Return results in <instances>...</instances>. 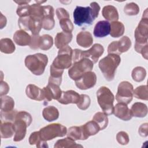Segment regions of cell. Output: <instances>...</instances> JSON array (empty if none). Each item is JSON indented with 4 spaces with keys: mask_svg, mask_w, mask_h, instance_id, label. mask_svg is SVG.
I'll list each match as a JSON object with an SVG mask.
<instances>
[{
    "mask_svg": "<svg viewBox=\"0 0 148 148\" xmlns=\"http://www.w3.org/2000/svg\"><path fill=\"white\" fill-rule=\"evenodd\" d=\"M67 137L74 140H82V131L80 127L73 126L70 127L66 133Z\"/></svg>",
    "mask_w": 148,
    "mask_h": 148,
    "instance_id": "38",
    "label": "cell"
},
{
    "mask_svg": "<svg viewBox=\"0 0 148 148\" xmlns=\"http://www.w3.org/2000/svg\"><path fill=\"white\" fill-rule=\"evenodd\" d=\"M103 17L108 21H116L119 20V16L117 9L112 5H106L102 9Z\"/></svg>",
    "mask_w": 148,
    "mask_h": 148,
    "instance_id": "24",
    "label": "cell"
},
{
    "mask_svg": "<svg viewBox=\"0 0 148 148\" xmlns=\"http://www.w3.org/2000/svg\"><path fill=\"white\" fill-rule=\"evenodd\" d=\"M134 96L138 99L147 101L148 99L147 86L142 85L137 87L134 90Z\"/></svg>",
    "mask_w": 148,
    "mask_h": 148,
    "instance_id": "37",
    "label": "cell"
},
{
    "mask_svg": "<svg viewBox=\"0 0 148 148\" xmlns=\"http://www.w3.org/2000/svg\"><path fill=\"white\" fill-rule=\"evenodd\" d=\"M139 134L142 137H146L147 136V123H144L142 124L139 128Z\"/></svg>",
    "mask_w": 148,
    "mask_h": 148,
    "instance_id": "51",
    "label": "cell"
},
{
    "mask_svg": "<svg viewBox=\"0 0 148 148\" xmlns=\"http://www.w3.org/2000/svg\"><path fill=\"white\" fill-rule=\"evenodd\" d=\"M27 96L33 100L41 101L44 100L43 90L33 84H28L25 89Z\"/></svg>",
    "mask_w": 148,
    "mask_h": 148,
    "instance_id": "20",
    "label": "cell"
},
{
    "mask_svg": "<svg viewBox=\"0 0 148 148\" xmlns=\"http://www.w3.org/2000/svg\"><path fill=\"white\" fill-rule=\"evenodd\" d=\"M98 103L103 112L107 115L113 113L114 97L110 90L105 86L101 87L97 91Z\"/></svg>",
    "mask_w": 148,
    "mask_h": 148,
    "instance_id": "4",
    "label": "cell"
},
{
    "mask_svg": "<svg viewBox=\"0 0 148 148\" xmlns=\"http://www.w3.org/2000/svg\"><path fill=\"white\" fill-rule=\"evenodd\" d=\"M0 132L2 138H11L14 134V124L12 122L1 121Z\"/></svg>",
    "mask_w": 148,
    "mask_h": 148,
    "instance_id": "26",
    "label": "cell"
},
{
    "mask_svg": "<svg viewBox=\"0 0 148 148\" xmlns=\"http://www.w3.org/2000/svg\"><path fill=\"white\" fill-rule=\"evenodd\" d=\"M124 12L128 16H135L139 12V7L136 3L130 2L125 5L124 8Z\"/></svg>",
    "mask_w": 148,
    "mask_h": 148,
    "instance_id": "39",
    "label": "cell"
},
{
    "mask_svg": "<svg viewBox=\"0 0 148 148\" xmlns=\"http://www.w3.org/2000/svg\"><path fill=\"white\" fill-rule=\"evenodd\" d=\"M13 124L14 128L13 141L20 142L25 138L27 132V128L29 125L25 121L17 118L15 119Z\"/></svg>",
    "mask_w": 148,
    "mask_h": 148,
    "instance_id": "15",
    "label": "cell"
},
{
    "mask_svg": "<svg viewBox=\"0 0 148 148\" xmlns=\"http://www.w3.org/2000/svg\"><path fill=\"white\" fill-rule=\"evenodd\" d=\"M53 45V39L51 36L48 34H44L40 36L39 41V49L42 50H49Z\"/></svg>",
    "mask_w": 148,
    "mask_h": 148,
    "instance_id": "35",
    "label": "cell"
},
{
    "mask_svg": "<svg viewBox=\"0 0 148 148\" xmlns=\"http://www.w3.org/2000/svg\"><path fill=\"white\" fill-rule=\"evenodd\" d=\"M134 96V87L131 83L127 81L121 82L118 86L116 99L119 102L129 104Z\"/></svg>",
    "mask_w": 148,
    "mask_h": 148,
    "instance_id": "9",
    "label": "cell"
},
{
    "mask_svg": "<svg viewBox=\"0 0 148 148\" xmlns=\"http://www.w3.org/2000/svg\"><path fill=\"white\" fill-rule=\"evenodd\" d=\"M113 113L116 117L124 121H128L132 117L131 110L127 105L121 102H119L114 106Z\"/></svg>",
    "mask_w": 148,
    "mask_h": 148,
    "instance_id": "16",
    "label": "cell"
},
{
    "mask_svg": "<svg viewBox=\"0 0 148 148\" xmlns=\"http://www.w3.org/2000/svg\"><path fill=\"white\" fill-rule=\"evenodd\" d=\"M29 143L31 145H36L37 147H48L47 141L42 139L39 131L32 132L29 137Z\"/></svg>",
    "mask_w": 148,
    "mask_h": 148,
    "instance_id": "31",
    "label": "cell"
},
{
    "mask_svg": "<svg viewBox=\"0 0 148 148\" xmlns=\"http://www.w3.org/2000/svg\"><path fill=\"white\" fill-rule=\"evenodd\" d=\"M42 90L44 95L43 101L46 103L52 99L58 100L62 94V91L60 86L51 83H48V84L43 87Z\"/></svg>",
    "mask_w": 148,
    "mask_h": 148,
    "instance_id": "12",
    "label": "cell"
},
{
    "mask_svg": "<svg viewBox=\"0 0 148 148\" xmlns=\"http://www.w3.org/2000/svg\"><path fill=\"white\" fill-rule=\"evenodd\" d=\"M116 140L120 145H127L129 142L128 135L124 131H120L116 135Z\"/></svg>",
    "mask_w": 148,
    "mask_h": 148,
    "instance_id": "44",
    "label": "cell"
},
{
    "mask_svg": "<svg viewBox=\"0 0 148 148\" xmlns=\"http://www.w3.org/2000/svg\"><path fill=\"white\" fill-rule=\"evenodd\" d=\"M42 116L46 120L51 122L58 119L59 117V112L56 107L49 106L43 109Z\"/></svg>",
    "mask_w": 148,
    "mask_h": 148,
    "instance_id": "27",
    "label": "cell"
},
{
    "mask_svg": "<svg viewBox=\"0 0 148 148\" xmlns=\"http://www.w3.org/2000/svg\"><path fill=\"white\" fill-rule=\"evenodd\" d=\"M31 36L24 30H17L13 35L14 42L19 46H25L29 45Z\"/></svg>",
    "mask_w": 148,
    "mask_h": 148,
    "instance_id": "23",
    "label": "cell"
},
{
    "mask_svg": "<svg viewBox=\"0 0 148 148\" xmlns=\"http://www.w3.org/2000/svg\"><path fill=\"white\" fill-rule=\"evenodd\" d=\"M94 63L88 58H84L73 62L68 69V75L73 80L79 79L86 72L91 71Z\"/></svg>",
    "mask_w": 148,
    "mask_h": 148,
    "instance_id": "5",
    "label": "cell"
},
{
    "mask_svg": "<svg viewBox=\"0 0 148 148\" xmlns=\"http://www.w3.org/2000/svg\"><path fill=\"white\" fill-rule=\"evenodd\" d=\"M80 95L73 90L62 91L61 97L57 100L59 103L63 105L69 103H77L80 99Z\"/></svg>",
    "mask_w": 148,
    "mask_h": 148,
    "instance_id": "19",
    "label": "cell"
},
{
    "mask_svg": "<svg viewBox=\"0 0 148 148\" xmlns=\"http://www.w3.org/2000/svg\"><path fill=\"white\" fill-rule=\"evenodd\" d=\"M146 76V69L142 66H136L133 69L131 76L133 80L136 82L143 81Z\"/></svg>",
    "mask_w": 148,
    "mask_h": 148,
    "instance_id": "36",
    "label": "cell"
},
{
    "mask_svg": "<svg viewBox=\"0 0 148 148\" xmlns=\"http://www.w3.org/2000/svg\"><path fill=\"white\" fill-rule=\"evenodd\" d=\"M72 34L61 32L57 34L55 37L54 43L57 49H61L68 46L72 39Z\"/></svg>",
    "mask_w": 148,
    "mask_h": 148,
    "instance_id": "22",
    "label": "cell"
},
{
    "mask_svg": "<svg viewBox=\"0 0 148 148\" xmlns=\"http://www.w3.org/2000/svg\"><path fill=\"white\" fill-rule=\"evenodd\" d=\"M110 23L106 20H101L95 24L93 34L97 38H103L110 34Z\"/></svg>",
    "mask_w": 148,
    "mask_h": 148,
    "instance_id": "18",
    "label": "cell"
},
{
    "mask_svg": "<svg viewBox=\"0 0 148 148\" xmlns=\"http://www.w3.org/2000/svg\"><path fill=\"white\" fill-rule=\"evenodd\" d=\"M40 137L45 141L50 140L57 137H62L66 135L67 129L64 125L59 123L49 124L39 130Z\"/></svg>",
    "mask_w": 148,
    "mask_h": 148,
    "instance_id": "6",
    "label": "cell"
},
{
    "mask_svg": "<svg viewBox=\"0 0 148 148\" xmlns=\"http://www.w3.org/2000/svg\"><path fill=\"white\" fill-rule=\"evenodd\" d=\"M131 41L128 36H123L118 41H113L109 45L108 53L120 55L127 51L131 47Z\"/></svg>",
    "mask_w": 148,
    "mask_h": 148,
    "instance_id": "10",
    "label": "cell"
},
{
    "mask_svg": "<svg viewBox=\"0 0 148 148\" xmlns=\"http://www.w3.org/2000/svg\"><path fill=\"white\" fill-rule=\"evenodd\" d=\"M6 18L5 16H4L1 13V20H0V23H1V29H2L4 27L6 26Z\"/></svg>",
    "mask_w": 148,
    "mask_h": 148,
    "instance_id": "52",
    "label": "cell"
},
{
    "mask_svg": "<svg viewBox=\"0 0 148 148\" xmlns=\"http://www.w3.org/2000/svg\"><path fill=\"white\" fill-rule=\"evenodd\" d=\"M100 9L99 4L96 2H91L90 6H77L73 13L75 24L84 27L91 25L98 17Z\"/></svg>",
    "mask_w": 148,
    "mask_h": 148,
    "instance_id": "1",
    "label": "cell"
},
{
    "mask_svg": "<svg viewBox=\"0 0 148 148\" xmlns=\"http://www.w3.org/2000/svg\"><path fill=\"white\" fill-rule=\"evenodd\" d=\"M43 16L42 19V28L45 30H51L54 28L55 25L54 8L50 5L43 6Z\"/></svg>",
    "mask_w": 148,
    "mask_h": 148,
    "instance_id": "13",
    "label": "cell"
},
{
    "mask_svg": "<svg viewBox=\"0 0 148 148\" xmlns=\"http://www.w3.org/2000/svg\"><path fill=\"white\" fill-rule=\"evenodd\" d=\"M16 49L13 42L10 38H2L0 40V50L5 54H12Z\"/></svg>",
    "mask_w": 148,
    "mask_h": 148,
    "instance_id": "29",
    "label": "cell"
},
{
    "mask_svg": "<svg viewBox=\"0 0 148 148\" xmlns=\"http://www.w3.org/2000/svg\"><path fill=\"white\" fill-rule=\"evenodd\" d=\"M30 5L28 4L18 5L16 13L20 17L29 16Z\"/></svg>",
    "mask_w": 148,
    "mask_h": 148,
    "instance_id": "43",
    "label": "cell"
},
{
    "mask_svg": "<svg viewBox=\"0 0 148 148\" xmlns=\"http://www.w3.org/2000/svg\"><path fill=\"white\" fill-rule=\"evenodd\" d=\"M72 52L73 50L69 46L60 49L58 55L54 58L51 65L62 70L69 68L72 65Z\"/></svg>",
    "mask_w": 148,
    "mask_h": 148,
    "instance_id": "7",
    "label": "cell"
},
{
    "mask_svg": "<svg viewBox=\"0 0 148 148\" xmlns=\"http://www.w3.org/2000/svg\"><path fill=\"white\" fill-rule=\"evenodd\" d=\"M135 45H146L147 44L148 38V17L147 9L143 13L142 19L139 23L135 30Z\"/></svg>",
    "mask_w": 148,
    "mask_h": 148,
    "instance_id": "8",
    "label": "cell"
},
{
    "mask_svg": "<svg viewBox=\"0 0 148 148\" xmlns=\"http://www.w3.org/2000/svg\"><path fill=\"white\" fill-rule=\"evenodd\" d=\"M120 62V57L116 54H108L99 61V68L106 80L110 82L114 79L116 69Z\"/></svg>",
    "mask_w": 148,
    "mask_h": 148,
    "instance_id": "2",
    "label": "cell"
},
{
    "mask_svg": "<svg viewBox=\"0 0 148 148\" xmlns=\"http://www.w3.org/2000/svg\"><path fill=\"white\" fill-rule=\"evenodd\" d=\"M54 147L55 148H70V147H83V146L77 144L74 140L70 138H66L58 140Z\"/></svg>",
    "mask_w": 148,
    "mask_h": 148,
    "instance_id": "33",
    "label": "cell"
},
{
    "mask_svg": "<svg viewBox=\"0 0 148 148\" xmlns=\"http://www.w3.org/2000/svg\"><path fill=\"white\" fill-rule=\"evenodd\" d=\"M90 103L91 99L90 97L86 94H81L80 99L76 105L79 109L85 110L89 108Z\"/></svg>",
    "mask_w": 148,
    "mask_h": 148,
    "instance_id": "40",
    "label": "cell"
},
{
    "mask_svg": "<svg viewBox=\"0 0 148 148\" xmlns=\"http://www.w3.org/2000/svg\"><path fill=\"white\" fill-rule=\"evenodd\" d=\"M130 110L132 116L136 117H145L147 114V107L146 105L142 102L134 103Z\"/></svg>",
    "mask_w": 148,
    "mask_h": 148,
    "instance_id": "25",
    "label": "cell"
},
{
    "mask_svg": "<svg viewBox=\"0 0 148 148\" xmlns=\"http://www.w3.org/2000/svg\"><path fill=\"white\" fill-rule=\"evenodd\" d=\"M14 106V99L9 96L1 97V110L4 112H10L13 110Z\"/></svg>",
    "mask_w": 148,
    "mask_h": 148,
    "instance_id": "32",
    "label": "cell"
},
{
    "mask_svg": "<svg viewBox=\"0 0 148 148\" xmlns=\"http://www.w3.org/2000/svg\"><path fill=\"white\" fill-rule=\"evenodd\" d=\"M82 50L78 49H75L73 50L72 52V62H77L81 59H82Z\"/></svg>",
    "mask_w": 148,
    "mask_h": 148,
    "instance_id": "50",
    "label": "cell"
},
{
    "mask_svg": "<svg viewBox=\"0 0 148 148\" xmlns=\"http://www.w3.org/2000/svg\"><path fill=\"white\" fill-rule=\"evenodd\" d=\"M48 62V57L46 54L36 53L27 56L24 61L25 66L34 75L36 76L43 73Z\"/></svg>",
    "mask_w": 148,
    "mask_h": 148,
    "instance_id": "3",
    "label": "cell"
},
{
    "mask_svg": "<svg viewBox=\"0 0 148 148\" xmlns=\"http://www.w3.org/2000/svg\"><path fill=\"white\" fill-rule=\"evenodd\" d=\"M77 44L84 48L91 46L93 43V38L88 31H81L76 36Z\"/></svg>",
    "mask_w": 148,
    "mask_h": 148,
    "instance_id": "21",
    "label": "cell"
},
{
    "mask_svg": "<svg viewBox=\"0 0 148 148\" xmlns=\"http://www.w3.org/2000/svg\"><path fill=\"white\" fill-rule=\"evenodd\" d=\"M40 36L39 35H32L31 42L29 45V47L33 50H37L39 49V41Z\"/></svg>",
    "mask_w": 148,
    "mask_h": 148,
    "instance_id": "47",
    "label": "cell"
},
{
    "mask_svg": "<svg viewBox=\"0 0 148 148\" xmlns=\"http://www.w3.org/2000/svg\"><path fill=\"white\" fill-rule=\"evenodd\" d=\"M56 13L57 17L59 20L62 18H69V13L65 9H64L62 8H57L56 9Z\"/></svg>",
    "mask_w": 148,
    "mask_h": 148,
    "instance_id": "48",
    "label": "cell"
},
{
    "mask_svg": "<svg viewBox=\"0 0 148 148\" xmlns=\"http://www.w3.org/2000/svg\"><path fill=\"white\" fill-rule=\"evenodd\" d=\"M18 112L16 110H13L10 112H4L1 111V119L2 121H9V122H14L16 119V116Z\"/></svg>",
    "mask_w": 148,
    "mask_h": 148,
    "instance_id": "42",
    "label": "cell"
},
{
    "mask_svg": "<svg viewBox=\"0 0 148 148\" xmlns=\"http://www.w3.org/2000/svg\"><path fill=\"white\" fill-rule=\"evenodd\" d=\"M125 28L124 24L120 21H112L110 24V35L113 38L121 36L124 32Z\"/></svg>",
    "mask_w": 148,
    "mask_h": 148,
    "instance_id": "28",
    "label": "cell"
},
{
    "mask_svg": "<svg viewBox=\"0 0 148 148\" xmlns=\"http://www.w3.org/2000/svg\"><path fill=\"white\" fill-rule=\"evenodd\" d=\"M30 2H31L30 1H14V2L17 3L18 5L28 4V3H29Z\"/></svg>",
    "mask_w": 148,
    "mask_h": 148,
    "instance_id": "53",
    "label": "cell"
},
{
    "mask_svg": "<svg viewBox=\"0 0 148 148\" xmlns=\"http://www.w3.org/2000/svg\"><path fill=\"white\" fill-rule=\"evenodd\" d=\"M16 118L20 119H22V120L25 121L29 125L31 124L32 121V119L31 114L25 111L18 112L16 116Z\"/></svg>",
    "mask_w": 148,
    "mask_h": 148,
    "instance_id": "46",
    "label": "cell"
},
{
    "mask_svg": "<svg viewBox=\"0 0 148 148\" xmlns=\"http://www.w3.org/2000/svg\"><path fill=\"white\" fill-rule=\"evenodd\" d=\"M59 23L63 32L71 33L73 29V25L69 18H64L59 20Z\"/></svg>",
    "mask_w": 148,
    "mask_h": 148,
    "instance_id": "41",
    "label": "cell"
},
{
    "mask_svg": "<svg viewBox=\"0 0 148 148\" xmlns=\"http://www.w3.org/2000/svg\"><path fill=\"white\" fill-rule=\"evenodd\" d=\"M104 51V48L101 44L95 43L88 50L82 51V58H88L92 61L94 64L96 63L99 58L102 55Z\"/></svg>",
    "mask_w": 148,
    "mask_h": 148,
    "instance_id": "14",
    "label": "cell"
},
{
    "mask_svg": "<svg viewBox=\"0 0 148 148\" xmlns=\"http://www.w3.org/2000/svg\"><path fill=\"white\" fill-rule=\"evenodd\" d=\"M97 82V76L94 72L89 71L84 73L75 80V84L80 90H87L93 87Z\"/></svg>",
    "mask_w": 148,
    "mask_h": 148,
    "instance_id": "11",
    "label": "cell"
},
{
    "mask_svg": "<svg viewBox=\"0 0 148 148\" xmlns=\"http://www.w3.org/2000/svg\"><path fill=\"white\" fill-rule=\"evenodd\" d=\"M94 121L99 127L100 130H103L106 128L108 125V118L107 114H106L103 112H97L96 113L92 120Z\"/></svg>",
    "mask_w": 148,
    "mask_h": 148,
    "instance_id": "34",
    "label": "cell"
},
{
    "mask_svg": "<svg viewBox=\"0 0 148 148\" xmlns=\"http://www.w3.org/2000/svg\"><path fill=\"white\" fill-rule=\"evenodd\" d=\"M30 17H20L18 20V25L20 29L22 30L25 31H29L28 25H29V21Z\"/></svg>",
    "mask_w": 148,
    "mask_h": 148,
    "instance_id": "45",
    "label": "cell"
},
{
    "mask_svg": "<svg viewBox=\"0 0 148 148\" xmlns=\"http://www.w3.org/2000/svg\"><path fill=\"white\" fill-rule=\"evenodd\" d=\"M80 127L82 131V140H86L89 136L95 135L100 131L99 127L93 120L88 121Z\"/></svg>",
    "mask_w": 148,
    "mask_h": 148,
    "instance_id": "17",
    "label": "cell"
},
{
    "mask_svg": "<svg viewBox=\"0 0 148 148\" xmlns=\"http://www.w3.org/2000/svg\"><path fill=\"white\" fill-rule=\"evenodd\" d=\"M9 91V86L8 83L3 81H1L0 85V95L1 97L6 95Z\"/></svg>",
    "mask_w": 148,
    "mask_h": 148,
    "instance_id": "49",
    "label": "cell"
},
{
    "mask_svg": "<svg viewBox=\"0 0 148 148\" xmlns=\"http://www.w3.org/2000/svg\"><path fill=\"white\" fill-rule=\"evenodd\" d=\"M29 17H30V18H29V25H28L29 31H31L32 35H39V33L42 28V19L33 17L31 16H29Z\"/></svg>",
    "mask_w": 148,
    "mask_h": 148,
    "instance_id": "30",
    "label": "cell"
}]
</instances>
